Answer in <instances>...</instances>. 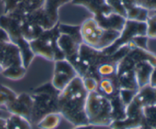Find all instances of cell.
Returning <instances> with one entry per match:
<instances>
[{"label": "cell", "mask_w": 156, "mask_h": 129, "mask_svg": "<svg viewBox=\"0 0 156 129\" xmlns=\"http://www.w3.org/2000/svg\"><path fill=\"white\" fill-rule=\"evenodd\" d=\"M88 92L83 85V79L77 76L58 95V112L73 126L87 124L86 101Z\"/></svg>", "instance_id": "cell-1"}, {"label": "cell", "mask_w": 156, "mask_h": 129, "mask_svg": "<svg viewBox=\"0 0 156 129\" xmlns=\"http://www.w3.org/2000/svg\"><path fill=\"white\" fill-rule=\"evenodd\" d=\"M80 34L85 45L96 50L103 51L119 38L121 32L104 29L92 17L86 19L80 25Z\"/></svg>", "instance_id": "cell-2"}, {"label": "cell", "mask_w": 156, "mask_h": 129, "mask_svg": "<svg viewBox=\"0 0 156 129\" xmlns=\"http://www.w3.org/2000/svg\"><path fill=\"white\" fill-rule=\"evenodd\" d=\"M85 110L88 122L94 127H109L113 121L112 106L110 99L98 91L88 93Z\"/></svg>", "instance_id": "cell-3"}, {"label": "cell", "mask_w": 156, "mask_h": 129, "mask_svg": "<svg viewBox=\"0 0 156 129\" xmlns=\"http://www.w3.org/2000/svg\"><path fill=\"white\" fill-rule=\"evenodd\" d=\"M58 24L59 22L50 29L44 30L37 39L29 42L31 50L34 55L52 61L65 59L64 53L58 45L60 35Z\"/></svg>", "instance_id": "cell-4"}, {"label": "cell", "mask_w": 156, "mask_h": 129, "mask_svg": "<svg viewBox=\"0 0 156 129\" xmlns=\"http://www.w3.org/2000/svg\"><path fill=\"white\" fill-rule=\"evenodd\" d=\"M60 91L51 83H46L34 90L31 94L34 101L31 121H37L51 112H58V100Z\"/></svg>", "instance_id": "cell-5"}, {"label": "cell", "mask_w": 156, "mask_h": 129, "mask_svg": "<svg viewBox=\"0 0 156 129\" xmlns=\"http://www.w3.org/2000/svg\"><path fill=\"white\" fill-rule=\"evenodd\" d=\"M60 35L58 39V47L64 53L65 59L74 66L79 58V50L83 42L80 34V25L58 24Z\"/></svg>", "instance_id": "cell-6"}, {"label": "cell", "mask_w": 156, "mask_h": 129, "mask_svg": "<svg viewBox=\"0 0 156 129\" xmlns=\"http://www.w3.org/2000/svg\"><path fill=\"white\" fill-rule=\"evenodd\" d=\"M0 28L6 31L12 42L20 49L22 64L25 68H28L35 55L31 52L29 42L22 35L18 19L9 15H2L0 16Z\"/></svg>", "instance_id": "cell-7"}, {"label": "cell", "mask_w": 156, "mask_h": 129, "mask_svg": "<svg viewBox=\"0 0 156 129\" xmlns=\"http://www.w3.org/2000/svg\"><path fill=\"white\" fill-rule=\"evenodd\" d=\"M146 33V22H139V21L126 19L119 38L112 46L103 50V52L108 55H112L121 47L126 46L127 42L133 38L137 36H147Z\"/></svg>", "instance_id": "cell-8"}, {"label": "cell", "mask_w": 156, "mask_h": 129, "mask_svg": "<svg viewBox=\"0 0 156 129\" xmlns=\"http://www.w3.org/2000/svg\"><path fill=\"white\" fill-rule=\"evenodd\" d=\"M54 62L55 68L51 84L56 89L61 91L78 76V73L74 67L66 59L58 60Z\"/></svg>", "instance_id": "cell-9"}, {"label": "cell", "mask_w": 156, "mask_h": 129, "mask_svg": "<svg viewBox=\"0 0 156 129\" xmlns=\"http://www.w3.org/2000/svg\"><path fill=\"white\" fill-rule=\"evenodd\" d=\"M34 101L31 94L22 93L17 94L16 98L5 108V110L11 115H17L26 118L31 122Z\"/></svg>", "instance_id": "cell-10"}, {"label": "cell", "mask_w": 156, "mask_h": 129, "mask_svg": "<svg viewBox=\"0 0 156 129\" xmlns=\"http://www.w3.org/2000/svg\"><path fill=\"white\" fill-rule=\"evenodd\" d=\"M0 64L3 69L14 64H23L20 49L12 42L0 43Z\"/></svg>", "instance_id": "cell-11"}, {"label": "cell", "mask_w": 156, "mask_h": 129, "mask_svg": "<svg viewBox=\"0 0 156 129\" xmlns=\"http://www.w3.org/2000/svg\"><path fill=\"white\" fill-rule=\"evenodd\" d=\"M71 2L73 5L85 7L92 13L94 18L109 16L115 12L106 0H72Z\"/></svg>", "instance_id": "cell-12"}, {"label": "cell", "mask_w": 156, "mask_h": 129, "mask_svg": "<svg viewBox=\"0 0 156 129\" xmlns=\"http://www.w3.org/2000/svg\"><path fill=\"white\" fill-rule=\"evenodd\" d=\"M71 1L72 0H44V5L41 9L51 28L55 27L59 22L58 10L60 7L71 2Z\"/></svg>", "instance_id": "cell-13"}, {"label": "cell", "mask_w": 156, "mask_h": 129, "mask_svg": "<svg viewBox=\"0 0 156 129\" xmlns=\"http://www.w3.org/2000/svg\"><path fill=\"white\" fill-rule=\"evenodd\" d=\"M98 25L104 29L115 30V31H122L125 25L126 19L117 13H112L109 16H101V17L94 18Z\"/></svg>", "instance_id": "cell-14"}, {"label": "cell", "mask_w": 156, "mask_h": 129, "mask_svg": "<svg viewBox=\"0 0 156 129\" xmlns=\"http://www.w3.org/2000/svg\"><path fill=\"white\" fill-rule=\"evenodd\" d=\"M44 0H24L12 13L8 15L15 17L26 16L41 8L44 5Z\"/></svg>", "instance_id": "cell-15"}, {"label": "cell", "mask_w": 156, "mask_h": 129, "mask_svg": "<svg viewBox=\"0 0 156 129\" xmlns=\"http://www.w3.org/2000/svg\"><path fill=\"white\" fill-rule=\"evenodd\" d=\"M61 118L62 116L59 112H51L37 121V127L39 129H55L61 123Z\"/></svg>", "instance_id": "cell-16"}, {"label": "cell", "mask_w": 156, "mask_h": 129, "mask_svg": "<svg viewBox=\"0 0 156 129\" xmlns=\"http://www.w3.org/2000/svg\"><path fill=\"white\" fill-rule=\"evenodd\" d=\"M126 19L139 22H146L148 18V9L141 6L133 5L126 9Z\"/></svg>", "instance_id": "cell-17"}, {"label": "cell", "mask_w": 156, "mask_h": 129, "mask_svg": "<svg viewBox=\"0 0 156 129\" xmlns=\"http://www.w3.org/2000/svg\"><path fill=\"white\" fill-rule=\"evenodd\" d=\"M31 122L17 115H11L6 118V129H32Z\"/></svg>", "instance_id": "cell-18"}, {"label": "cell", "mask_w": 156, "mask_h": 129, "mask_svg": "<svg viewBox=\"0 0 156 129\" xmlns=\"http://www.w3.org/2000/svg\"><path fill=\"white\" fill-rule=\"evenodd\" d=\"M26 69L23 64H14L5 68L2 75L6 79L12 81H18L23 79L26 74Z\"/></svg>", "instance_id": "cell-19"}, {"label": "cell", "mask_w": 156, "mask_h": 129, "mask_svg": "<svg viewBox=\"0 0 156 129\" xmlns=\"http://www.w3.org/2000/svg\"><path fill=\"white\" fill-rule=\"evenodd\" d=\"M17 94L9 87L0 85V109H5L6 106L15 99Z\"/></svg>", "instance_id": "cell-20"}, {"label": "cell", "mask_w": 156, "mask_h": 129, "mask_svg": "<svg viewBox=\"0 0 156 129\" xmlns=\"http://www.w3.org/2000/svg\"><path fill=\"white\" fill-rule=\"evenodd\" d=\"M24 0H2L4 6V14H10L12 13Z\"/></svg>", "instance_id": "cell-21"}, {"label": "cell", "mask_w": 156, "mask_h": 129, "mask_svg": "<svg viewBox=\"0 0 156 129\" xmlns=\"http://www.w3.org/2000/svg\"><path fill=\"white\" fill-rule=\"evenodd\" d=\"M147 33L146 35L151 38L156 37V15L148 17L146 21Z\"/></svg>", "instance_id": "cell-22"}, {"label": "cell", "mask_w": 156, "mask_h": 129, "mask_svg": "<svg viewBox=\"0 0 156 129\" xmlns=\"http://www.w3.org/2000/svg\"><path fill=\"white\" fill-rule=\"evenodd\" d=\"M83 85L87 92L97 91L98 88V81L92 77H86L83 79Z\"/></svg>", "instance_id": "cell-23"}, {"label": "cell", "mask_w": 156, "mask_h": 129, "mask_svg": "<svg viewBox=\"0 0 156 129\" xmlns=\"http://www.w3.org/2000/svg\"><path fill=\"white\" fill-rule=\"evenodd\" d=\"M94 126L90 124H82V125H77L74 126L73 129H94Z\"/></svg>", "instance_id": "cell-24"}, {"label": "cell", "mask_w": 156, "mask_h": 129, "mask_svg": "<svg viewBox=\"0 0 156 129\" xmlns=\"http://www.w3.org/2000/svg\"><path fill=\"white\" fill-rule=\"evenodd\" d=\"M0 129H6V118H0Z\"/></svg>", "instance_id": "cell-25"}, {"label": "cell", "mask_w": 156, "mask_h": 129, "mask_svg": "<svg viewBox=\"0 0 156 129\" xmlns=\"http://www.w3.org/2000/svg\"><path fill=\"white\" fill-rule=\"evenodd\" d=\"M3 67L2 66V64H0V74H2V72H3Z\"/></svg>", "instance_id": "cell-26"}, {"label": "cell", "mask_w": 156, "mask_h": 129, "mask_svg": "<svg viewBox=\"0 0 156 129\" xmlns=\"http://www.w3.org/2000/svg\"><path fill=\"white\" fill-rule=\"evenodd\" d=\"M0 43H1V42H0Z\"/></svg>", "instance_id": "cell-27"}]
</instances>
